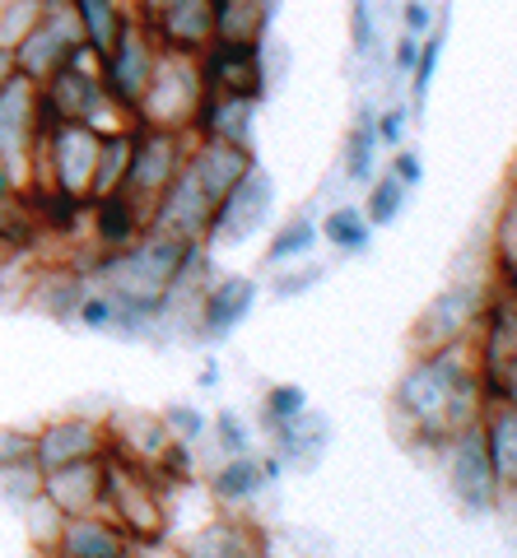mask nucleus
<instances>
[{
	"instance_id": "nucleus-39",
	"label": "nucleus",
	"mask_w": 517,
	"mask_h": 558,
	"mask_svg": "<svg viewBox=\"0 0 517 558\" xmlns=\"http://www.w3.org/2000/svg\"><path fill=\"white\" fill-rule=\"evenodd\" d=\"M131 558H187V554H182V549H172V545H164V539H141Z\"/></svg>"
},
{
	"instance_id": "nucleus-18",
	"label": "nucleus",
	"mask_w": 517,
	"mask_h": 558,
	"mask_svg": "<svg viewBox=\"0 0 517 558\" xmlns=\"http://www.w3.org/2000/svg\"><path fill=\"white\" fill-rule=\"evenodd\" d=\"M89 293V279L80 270H57V275H33V307H43L57 322H75V307Z\"/></svg>"
},
{
	"instance_id": "nucleus-20",
	"label": "nucleus",
	"mask_w": 517,
	"mask_h": 558,
	"mask_svg": "<svg viewBox=\"0 0 517 558\" xmlns=\"http://www.w3.org/2000/svg\"><path fill=\"white\" fill-rule=\"evenodd\" d=\"M182 554H187V558H256L252 545H248V535L233 531V526H211V531H201Z\"/></svg>"
},
{
	"instance_id": "nucleus-35",
	"label": "nucleus",
	"mask_w": 517,
	"mask_h": 558,
	"mask_svg": "<svg viewBox=\"0 0 517 558\" xmlns=\"http://www.w3.org/2000/svg\"><path fill=\"white\" fill-rule=\"evenodd\" d=\"M406 135V108H387L377 117V145H401Z\"/></svg>"
},
{
	"instance_id": "nucleus-2",
	"label": "nucleus",
	"mask_w": 517,
	"mask_h": 558,
	"mask_svg": "<svg viewBox=\"0 0 517 558\" xmlns=\"http://www.w3.org/2000/svg\"><path fill=\"white\" fill-rule=\"evenodd\" d=\"M43 108L51 117H61V121H89L94 131H127V126H135V117L122 108V102H112L108 84H103V75H98L94 51L65 61L57 75L43 80Z\"/></svg>"
},
{
	"instance_id": "nucleus-13",
	"label": "nucleus",
	"mask_w": 517,
	"mask_h": 558,
	"mask_svg": "<svg viewBox=\"0 0 517 558\" xmlns=\"http://www.w3.org/2000/svg\"><path fill=\"white\" fill-rule=\"evenodd\" d=\"M145 229H149V209L141 201H131L127 191H112V196H103V201H89V242L98 247V256L127 252Z\"/></svg>"
},
{
	"instance_id": "nucleus-16",
	"label": "nucleus",
	"mask_w": 517,
	"mask_h": 558,
	"mask_svg": "<svg viewBox=\"0 0 517 558\" xmlns=\"http://www.w3.org/2000/svg\"><path fill=\"white\" fill-rule=\"evenodd\" d=\"M275 0H215V38L229 43H266Z\"/></svg>"
},
{
	"instance_id": "nucleus-41",
	"label": "nucleus",
	"mask_w": 517,
	"mask_h": 558,
	"mask_svg": "<svg viewBox=\"0 0 517 558\" xmlns=\"http://www.w3.org/2000/svg\"><path fill=\"white\" fill-rule=\"evenodd\" d=\"M38 558H51V554H38Z\"/></svg>"
},
{
	"instance_id": "nucleus-10",
	"label": "nucleus",
	"mask_w": 517,
	"mask_h": 558,
	"mask_svg": "<svg viewBox=\"0 0 517 558\" xmlns=\"http://www.w3.org/2000/svg\"><path fill=\"white\" fill-rule=\"evenodd\" d=\"M103 451H108V428L84 414H65V418H51V424L33 428V461H38V470L94 461Z\"/></svg>"
},
{
	"instance_id": "nucleus-28",
	"label": "nucleus",
	"mask_w": 517,
	"mask_h": 558,
	"mask_svg": "<svg viewBox=\"0 0 517 558\" xmlns=\"http://www.w3.org/2000/svg\"><path fill=\"white\" fill-rule=\"evenodd\" d=\"M401 205H406V186L396 182V178H377L373 191H369V223H392L396 215H401Z\"/></svg>"
},
{
	"instance_id": "nucleus-32",
	"label": "nucleus",
	"mask_w": 517,
	"mask_h": 558,
	"mask_svg": "<svg viewBox=\"0 0 517 558\" xmlns=\"http://www.w3.org/2000/svg\"><path fill=\"white\" fill-rule=\"evenodd\" d=\"M168 433H172V438H178V442H192V438H201V424H205V418H201V410H192V405H172L168 414Z\"/></svg>"
},
{
	"instance_id": "nucleus-17",
	"label": "nucleus",
	"mask_w": 517,
	"mask_h": 558,
	"mask_svg": "<svg viewBox=\"0 0 517 558\" xmlns=\"http://www.w3.org/2000/svg\"><path fill=\"white\" fill-rule=\"evenodd\" d=\"M252 299H256L252 279H238V275L219 279V284L205 293V330H211V336H229V330L252 312Z\"/></svg>"
},
{
	"instance_id": "nucleus-29",
	"label": "nucleus",
	"mask_w": 517,
	"mask_h": 558,
	"mask_svg": "<svg viewBox=\"0 0 517 558\" xmlns=\"http://www.w3.org/2000/svg\"><path fill=\"white\" fill-rule=\"evenodd\" d=\"M350 47L369 57L377 47V24H373V0H350Z\"/></svg>"
},
{
	"instance_id": "nucleus-3",
	"label": "nucleus",
	"mask_w": 517,
	"mask_h": 558,
	"mask_svg": "<svg viewBox=\"0 0 517 558\" xmlns=\"http://www.w3.org/2000/svg\"><path fill=\"white\" fill-rule=\"evenodd\" d=\"M205 102V80H201V61L192 51H159V65L149 75V89L135 108L141 126H159V131H192V121Z\"/></svg>"
},
{
	"instance_id": "nucleus-8",
	"label": "nucleus",
	"mask_w": 517,
	"mask_h": 558,
	"mask_svg": "<svg viewBox=\"0 0 517 558\" xmlns=\"http://www.w3.org/2000/svg\"><path fill=\"white\" fill-rule=\"evenodd\" d=\"M205 94H243V98H266V57L262 43H229L215 38L205 51H196Z\"/></svg>"
},
{
	"instance_id": "nucleus-40",
	"label": "nucleus",
	"mask_w": 517,
	"mask_h": 558,
	"mask_svg": "<svg viewBox=\"0 0 517 558\" xmlns=\"http://www.w3.org/2000/svg\"><path fill=\"white\" fill-rule=\"evenodd\" d=\"M14 80V51L10 47H0V89Z\"/></svg>"
},
{
	"instance_id": "nucleus-26",
	"label": "nucleus",
	"mask_w": 517,
	"mask_h": 558,
	"mask_svg": "<svg viewBox=\"0 0 517 558\" xmlns=\"http://www.w3.org/2000/svg\"><path fill=\"white\" fill-rule=\"evenodd\" d=\"M326 238L340 252H359L369 242V215H359V209H332L326 215Z\"/></svg>"
},
{
	"instance_id": "nucleus-15",
	"label": "nucleus",
	"mask_w": 517,
	"mask_h": 558,
	"mask_svg": "<svg viewBox=\"0 0 517 558\" xmlns=\"http://www.w3.org/2000/svg\"><path fill=\"white\" fill-rule=\"evenodd\" d=\"M75 10V24H80V38L84 47L94 51V57H103V51L112 47V38L122 33V24L131 20V0H71Z\"/></svg>"
},
{
	"instance_id": "nucleus-30",
	"label": "nucleus",
	"mask_w": 517,
	"mask_h": 558,
	"mask_svg": "<svg viewBox=\"0 0 517 558\" xmlns=\"http://www.w3.org/2000/svg\"><path fill=\"white\" fill-rule=\"evenodd\" d=\"M38 465L33 461V428H0V470Z\"/></svg>"
},
{
	"instance_id": "nucleus-36",
	"label": "nucleus",
	"mask_w": 517,
	"mask_h": 558,
	"mask_svg": "<svg viewBox=\"0 0 517 558\" xmlns=\"http://www.w3.org/2000/svg\"><path fill=\"white\" fill-rule=\"evenodd\" d=\"M219 447L229 451V457H243V447H248V433L233 414H219Z\"/></svg>"
},
{
	"instance_id": "nucleus-24",
	"label": "nucleus",
	"mask_w": 517,
	"mask_h": 558,
	"mask_svg": "<svg viewBox=\"0 0 517 558\" xmlns=\"http://www.w3.org/2000/svg\"><path fill=\"white\" fill-rule=\"evenodd\" d=\"M43 494V470L38 465H14V470H0V498L10 502V508H28L33 498Z\"/></svg>"
},
{
	"instance_id": "nucleus-1",
	"label": "nucleus",
	"mask_w": 517,
	"mask_h": 558,
	"mask_svg": "<svg viewBox=\"0 0 517 558\" xmlns=\"http://www.w3.org/2000/svg\"><path fill=\"white\" fill-rule=\"evenodd\" d=\"M98 145H103V131H94L89 121L51 117L43 140H38V154H33V182L28 186H51V191H61V196L89 201Z\"/></svg>"
},
{
	"instance_id": "nucleus-27",
	"label": "nucleus",
	"mask_w": 517,
	"mask_h": 558,
	"mask_svg": "<svg viewBox=\"0 0 517 558\" xmlns=\"http://www.w3.org/2000/svg\"><path fill=\"white\" fill-rule=\"evenodd\" d=\"M317 242V223L313 219H294V223H285L280 229V238L270 242V252H266V260H289V256H303L308 247Z\"/></svg>"
},
{
	"instance_id": "nucleus-5",
	"label": "nucleus",
	"mask_w": 517,
	"mask_h": 558,
	"mask_svg": "<svg viewBox=\"0 0 517 558\" xmlns=\"http://www.w3.org/2000/svg\"><path fill=\"white\" fill-rule=\"evenodd\" d=\"M159 51H164V43L154 38V28L141 20V14H131V20L122 24V33L112 38V47L98 57V75H103V84H108L112 102H122L131 117H135V108H141V98L149 89Z\"/></svg>"
},
{
	"instance_id": "nucleus-22",
	"label": "nucleus",
	"mask_w": 517,
	"mask_h": 558,
	"mask_svg": "<svg viewBox=\"0 0 517 558\" xmlns=\"http://www.w3.org/2000/svg\"><path fill=\"white\" fill-rule=\"evenodd\" d=\"M38 20H43V0H0V47L14 51Z\"/></svg>"
},
{
	"instance_id": "nucleus-11",
	"label": "nucleus",
	"mask_w": 517,
	"mask_h": 558,
	"mask_svg": "<svg viewBox=\"0 0 517 558\" xmlns=\"http://www.w3.org/2000/svg\"><path fill=\"white\" fill-rule=\"evenodd\" d=\"M131 554H135L131 531L108 512L65 517L57 549H51V558H131Z\"/></svg>"
},
{
	"instance_id": "nucleus-21",
	"label": "nucleus",
	"mask_w": 517,
	"mask_h": 558,
	"mask_svg": "<svg viewBox=\"0 0 517 558\" xmlns=\"http://www.w3.org/2000/svg\"><path fill=\"white\" fill-rule=\"evenodd\" d=\"M373 149H377V121L364 112V117L354 121L350 140H345V168H350L354 182H364L369 172H373Z\"/></svg>"
},
{
	"instance_id": "nucleus-6",
	"label": "nucleus",
	"mask_w": 517,
	"mask_h": 558,
	"mask_svg": "<svg viewBox=\"0 0 517 558\" xmlns=\"http://www.w3.org/2000/svg\"><path fill=\"white\" fill-rule=\"evenodd\" d=\"M51 112L43 108V84H33L28 75L14 70V80L0 89V159L14 172H24L33 182V154L47 131Z\"/></svg>"
},
{
	"instance_id": "nucleus-25",
	"label": "nucleus",
	"mask_w": 517,
	"mask_h": 558,
	"mask_svg": "<svg viewBox=\"0 0 517 558\" xmlns=\"http://www.w3.org/2000/svg\"><path fill=\"white\" fill-rule=\"evenodd\" d=\"M443 43H447V33H443V28H429V33H424V43H420V57H416V70H410V89H416V102H424L429 84H434V75H438Z\"/></svg>"
},
{
	"instance_id": "nucleus-19",
	"label": "nucleus",
	"mask_w": 517,
	"mask_h": 558,
	"mask_svg": "<svg viewBox=\"0 0 517 558\" xmlns=\"http://www.w3.org/2000/svg\"><path fill=\"white\" fill-rule=\"evenodd\" d=\"M131 140H135V126L127 131H103V145H98V168H94V191L89 201H103L112 191L127 186V168H131Z\"/></svg>"
},
{
	"instance_id": "nucleus-23",
	"label": "nucleus",
	"mask_w": 517,
	"mask_h": 558,
	"mask_svg": "<svg viewBox=\"0 0 517 558\" xmlns=\"http://www.w3.org/2000/svg\"><path fill=\"white\" fill-rule=\"evenodd\" d=\"M252 488H262V465H252L243 457H233L229 465H219V475H215V494L224 502H243Z\"/></svg>"
},
{
	"instance_id": "nucleus-37",
	"label": "nucleus",
	"mask_w": 517,
	"mask_h": 558,
	"mask_svg": "<svg viewBox=\"0 0 517 558\" xmlns=\"http://www.w3.org/2000/svg\"><path fill=\"white\" fill-rule=\"evenodd\" d=\"M416 57H420V38L401 28V38H396V70H401V75H410V70H416Z\"/></svg>"
},
{
	"instance_id": "nucleus-14",
	"label": "nucleus",
	"mask_w": 517,
	"mask_h": 558,
	"mask_svg": "<svg viewBox=\"0 0 517 558\" xmlns=\"http://www.w3.org/2000/svg\"><path fill=\"white\" fill-rule=\"evenodd\" d=\"M43 494H47V502H57L65 517L103 512V457L43 470Z\"/></svg>"
},
{
	"instance_id": "nucleus-38",
	"label": "nucleus",
	"mask_w": 517,
	"mask_h": 558,
	"mask_svg": "<svg viewBox=\"0 0 517 558\" xmlns=\"http://www.w3.org/2000/svg\"><path fill=\"white\" fill-rule=\"evenodd\" d=\"M401 186H420L424 168H420V154H396V172H392Z\"/></svg>"
},
{
	"instance_id": "nucleus-7",
	"label": "nucleus",
	"mask_w": 517,
	"mask_h": 558,
	"mask_svg": "<svg viewBox=\"0 0 517 558\" xmlns=\"http://www.w3.org/2000/svg\"><path fill=\"white\" fill-rule=\"evenodd\" d=\"M192 145V131H159V126H141L135 121V140H131V168H127V196L141 201L154 215V201L168 191V182L178 178V168Z\"/></svg>"
},
{
	"instance_id": "nucleus-9",
	"label": "nucleus",
	"mask_w": 517,
	"mask_h": 558,
	"mask_svg": "<svg viewBox=\"0 0 517 558\" xmlns=\"http://www.w3.org/2000/svg\"><path fill=\"white\" fill-rule=\"evenodd\" d=\"M270 201H275V186H270L266 172L252 163L248 178L215 205L211 229H205V242H224V247H238V242H248V238L266 223Z\"/></svg>"
},
{
	"instance_id": "nucleus-4",
	"label": "nucleus",
	"mask_w": 517,
	"mask_h": 558,
	"mask_svg": "<svg viewBox=\"0 0 517 558\" xmlns=\"http://www.w3.org/2000/svg\"><path fill=\"white\" fill-rule=\"evenodd\" d=\"M103 512L122 521L135 545L159 539L164 508H159V488H154V465L103 451Z\"/></svg>"
},
{
	"instance_id": "nucleus-12",
	"label": "nucleus",
	"mask_w": 517,
	"mask_h": 558,
	"mask_svg": "<svg viewBox=\"0 0 517 558\" xmlns=\"http://www.w3.org/2000/svg\"><path fill=\"white\" fill-rule=\"evenodd\" d=\"M141 20L154 28V38L172 51H205L215 43V0H164Z\"/></svg>"
},
{
	"instance_id": "nucleus-31",
	"label": "nucleus",
	"mask_w": 517,
	"mask_h": 558,
	"mask_svg": "<svg viewBox=\"0 0 517 558\" xmlns=\"http://www.w3.org/2000/svg\"><path fill=\"white\" fill-rule=\"evenodd\" d=\"M24 196H28V178H24V172H14L5 159H0V215L20 209Z\"/></svg>"
},
{
	"instance_id": "nucleus-34",
	"label": "nucleus",
	"mask_w": 517,
	"mask_h": 558,
	"mask_svg": "<svg viewBox=\"0 0 517 558\" xmlns=\"http://www.w3.org/2000/svg\"><path fill=\"white\" fill-rule=\"evenodd\" d=\"M401 28L416 33V38H424V33L434 28V10H429L424 0H406V5H401Z\"/></svg>"
},
{
	"instance_id": "nucleus-33",
	"label": "nucleus",
	"mask_w": 517,
	"mask_h": 558,
	"mask_svg": "<svg viewBox=\"0 0 517 558\" xmlns=\"http://www.w3.org/2000/svg\"><path fill=\"white\" fill-rule=\"evenodd\" d=\"M299 410H303V391H299V387H275L270 400H266V414L280 418V424H289V418H294Z\"/></svg>"
}]
</instances>
